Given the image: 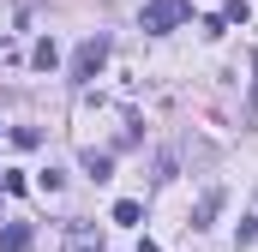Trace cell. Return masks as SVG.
<instances>
[{"label": "cell", "mask_w": 258, "mask_h": 252, "mask_svg": "<svg viewBox=\"0 0 258 252\" xmlns=\"http://www.w3.org/2000/svg\"><path fill=\"white\" fill-rule=\"evenodd\" d=\"M30 240H36L30 222H6V228H0V252H30Z\"/></svg>", "instance_id": "cell-3"}, {"label": "cell", "mask_w": 258, "mask_h": 252, "mask_svg": "<svg viewBox=\"0 0 258 252\" xmlns=\"http://www.w3.org/2000/svg\"><path fill=\"white\" fill-rule=\"evenodd\" d=\"M192 18V0H144L138 6V24L150 30V36H162V30H180Z\"/></svg>", "instance_id": "cell-1"}, {"label": "cell", "mask_w": 258, "mask_h": 252, "mask_svg": "<svg viewBox=\"0 0 258 252\" xmlns=\"http://www.w3.org/2000/svg\"><path fill=\"white\" fill-rule=\"evenodd\" d=\"M216 210H222V186H204V198H198V210H192V228H210Z\"/></svg>", "instance_id": "cell-4"}, {"label": "cell", "mask_w": 258, "mask_h": 252, "mask_svg": "<svg viewBox=\"0 0 258 252\" xmlns=\"http://www.w3.org/2000/svg\"><path fill=\"white\" fill-rule=\"evenodd\" d=\"M102 60H108V36L96 30V36H84L78 54H72V84H90V78L102 72Z\"/></svg>", "instance_id": "cell-2"}, {"label": "cell", "mask_w": 258, "mask_h": 252, "mask_svg": "<svg viewBox=\"0 0 258 252\" xmlns=\"http://www.w3.org/2000/svg\"><path fill=\"white\" fill-rule=\"evenodd\" d=\"M108 168H114L108 150H84V174H90V180H108Z\"/></svg>", "instance_id": "cell-5"}, {"label": "cell", "mask_w": 258, "mask_h": 252, "mask_svg": "<svg viewBox=\"0 0 258 252\" xmlns=\"http://www.w3.org/2000/svg\"><path fill=\"white\" fill-rule=\"evenodd\" d=\"M12 144H18V150H36L42 132H36V126H12Z\"/></svg>", "instance_id": "cell-8"}, {"label": "cell", "mask_w": 258, "mask_h": 252, "mask_svg": "<svg viewBox=\"0 0 258 252\" xmlns=\"http://www.w3.org/2000/svg\"><path fill=\"white\" fill-rule=\"evenodd\" d=\"M252 228H258V222H252Z\"/></svg>", "instance_id": "cell-12"}, {"label": "cell", "mask_w": 258, "mask_h": 252, "mask_svg": "<svg viewBox=\"0 0 258 252\" xmlns=\"http://www.w3.org/2000/svg\"><path fill=\"white\" fill-rule=\"evenodd\" d=\"M114 222L138 228V222H144V204H138V198H120V204H114Z\"/></svg>", "instance_id": "cell-7"}, {"label": "cell", "mask_w": 258, "mask_h": 252, "mask_svg": "<svg viewBox=\"0 0 258 252\" xmlns=\"http://www.w3.org/2000/svg\"><path fill=\"white\" fill-rule=\"evenodd\" d=\"M54 60H60V48H54V36H42V42L30 48V66H36V72H48Z\"/></svg>", "instance_id": "cell-6"}, {"label": "cell", "mask_w": 258, "mask_h": 252, "mask_svg": "<svg viewBox=\"0 0 258 252\" xmlns=\"http://www.w3.org/2000/svg\"><path fill=\"white\" fill-rule=\"evenodd\" d=\"M138 252H162V246H156V240H144V246H138Z\"/></svg>", "instance_id": "cell-11"}, {"label": "cell", "mask_w": 258, "mask_h": 252, "mask_svg": "<svg viewBox=\"0 0 258 252\" xmlns=\"http://www.w3.org/2000/svg\"><path fill=\"white\" fill-rule=\"evenodd\" d=\"M36 186H42V192H60L66 174H60V168H42V174H36Z\"/></svg>", "instance_id": "cell-9"}, {"label": "cell", "mask_w": 258, "mask_h": 252, "mask_svg": "<svg viewBox=\"0 0 258 252\" xmlns=\"http://www.w3.org/2000/svg\"><path fill=\"white\" fill-rule=\"evenodd\" d=\"M0 186L12 192V198H24V192H30V180H24V174H0Z\"/></svg>", "instance_id": "cell-10"}]
</instances>
